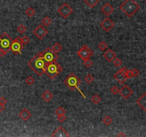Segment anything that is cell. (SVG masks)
<instances>
[{"label": "cell", "instance_id": "cell-1", "mask_svg": "<svg viewBox=\"0 0 146 137\" xmlns=\"http://www.w3.org/2000/svg\"><path fill=\"white\" fill-rule=\"evenodd\" d=\"M28 65L36 74L41 76L45 73L46 62L43 59L42 53L39 52L28 62Z\"/></svg>", "mask_w": 146, "mask_h": 137}, {"label": "cell", "instance_id": "cell-2", "mask_svg": "<svg viewBox=\"0 0 146 137\" xmlns=\"http://www.w3.org/2000/svg\"><path fill=\"white\" fill-rule=\"evenodd\" d=\"M119 8L128 17L130 18L140 9V6L134 0H125Z\"/></svg>", "mask_w": 146, "mask_h": 137}, {"label": "cell", "instance_id": "cell-3", "mask_svg": "<svg viewBox=\"0 0 146 137\" xmlns=\"http://www.w3.org/2000/svg\"><path fill=\"white\" fill-rule=\"evenodd\" d=\"M62 71L63 67L56 62L46 63L45 68V73L46 74L48 77L51 79H54Z\"/></svg>", "mask_w": 146, "mask_h": 137}, {"label": "cell", "instance_id": "cell-4", "mask_svg": "<svg viewBox=\"0 0 146 137\" xmlns=\"http://www.w3.org/2000/svg\"><path fill=\"white\" fill-rule=\"evenodd\" d=\"M64 84L71 90H75L79 89V86L81 84V81L74 73H71L65 79Z\"/></svg>", "mask_w": 146, "mask_h": 137}, {"label": "cell", "instance_id": "cell-5", "mask_svg": "<svg viewBox=\"0 0 146 137\" xmlns=\"http://www.w3.org/2000/svg\"><path fill=\"white\" fill-rule=\"evenodd\" d=\"M42 56L46 63L56 62L59 59V56L52 50V47H48L45 50L41 52Z\"/></svg>", "mask_w": 146, "mask_h": 137}, {"label": "cell", "instance_id": "cell-6", "mask_svg": "<svg viewBox=\"0 0 146 137\" xmlns=\"http://www.w3.org/2000/svg\"><path fill=\"white\" fill-rule=\"evenodd\" d=\"M12 41V38L7 33H3L0 36V49H3L8 53L10 50Z\"/></svg>", "mask_w": 146, "mask_h": 137}, {"label": "cell", "instance_id": "cell-7", "mask_svg": "<svg viewBox=\"0 0 146 137\" xmlns=\"http://www.w3.org/2000/svg\"><path fill=\"white\" fill-rule=\"evenodd\" d=\"M24 45L21 42V37L18 36L12 41L11 47H10V50L13 52L14 54H21V50L24 49Z\"/></svg>", "mask_w": 146, "mask_h": 137}, {"label": "cell", "instance_id": "cell-8", "mask_svg": "<svg viewBox=\"0 0 146 137\" xmlns=\"http://www.w3.org/2000/svg\"><path fill=\"white\" fill-rule=\"evenodd\" d=\"M77 55L82 60H85L86 59H89L91 56L93 55V51L91 50L86 44H84L79 51H77Z\"/></svg>", "mask_w": 146, "mask_h": 137}, {"label": "cell", "instance_id": "cell-9", "mask_svg": "<svg viewBox=\"0 0 146 137\" xmlns=\"http://www.w3.org/2000/svg\"><path fill=\"white\" fill-rule=\"evenodd\" d=\"M73 12H74V9L67 3H64L62 4L57 10V12L63 17V19H67L68 17L73 13Z\"/></svg>", "mask_w": 146, "mask_h": 137}, {"label": "cell", "instance_id": "cell-10", "mask_svg": "<svg viewBox=\"0 0 146 137\" xmlns=\"http://www.w3.org/2000/svg\"><path fill=\"white\" fill-rule=\"evenodd\" d=\"M48 30L42 24H39L34 29V34L39 39H42L48 34Z\"/></svg>", "mask_w": 146, "mask_h": 137}, {"label": "cell", "instance_id": "cell-11", "mask_svg": "<svg viewBox=\"0 0 146 137\" xmlns=\"http://www.w3.org/2000/svg\"><path fill=\"white\" fill-rule=\"evenodd\" d=\"M118 93L123 98L125 99H128L133 94V91L131 89L130 86H128V85H124L121 87L120 89H119Z\"/></svg>", "mask_w": 146, "mask_h": 137}, {"label": "cell", "instance_id": "cell-12", "mask_svg": "<svg viewBox=\"0 0 146 137\" xmlns=\"http://www.w3.org/2000/svg\"><path fill=\"white\" fill-rule=\"evenodd\" d=\"M100 26L103 28L105 31L108 32V31H111V29L114 27L115 24L112 20H111L109 18L106 17V18H105V19H103V21L101 22V23L100 24Z\"/></svg>", "mask_w": 146, "mask_h": 137}, {"label": "cell", "instance_id": "cell-13", "mask_svg": "<svg viewBox=\"0 0 146 137\" xmlns=\"http://www.w3.org/2000/svg\"><path fill=\"white\" fill-rule=\"evenodd\" d=\"M52 136L53 137H68L70 135L68 134L67 131L63 129L62 126L58 127V129L54 131L52 134Z\"/></svg>", "mask_w": 146, "mask_h": 137}, {"label": "cell", "instance_id": "cell-14", "mask_svg": "<svg viewBox=\"0 0 146 137\" xmlns=\"http://www.w3.org/2000/svg\"><path fill=\"white\" fill-rule=\"evenodd\" d=\"M103 57L106 60H107L109 62H112L115 58H116V54L114 51L112 49H108L104 54H103Z\"/></svg>", "mask_w": 146, "mask_h": 137}, {"label": "cell", "instance_id": "cell-15", "mask_svg": "<svg viewBox=\"0 0 146 137\" xmlns=\"http://www.w3.org/2000/svg\"><path fill=\"white\" fill-rule=\"evenodd\" d=\"M101 12H103V14H105L108 16L111 15L113 13V12L114 11V8L109 3H106L101 7Z\"/></svg>", "mask_w": 146, "mask_h": 137}, {"label": "cell", "instance_id": "cell-16", "mask_svg": "<svg viewBox=\"0 0 146 137\" xmlns=\"http://www.w3.org/2000/svg\"><path fill=\"white\" fill-rule=\"evenodd\" d=\"M137 104L146 112V92L142 94V96L137 100Z\"/></svg>", "mask_w": 146, "mask_h": 137}, {"label": "cell", "instance_id": "cell-17", "mask_svg": "<svg viewBox=\"0 0 146 137\" xmlns=\"http://www.w3.org/2000/svg\"><path fill=\"white\" fill-rule=\"evenodd\" d=\"M113 77H114L115 79L119 84H124V83L126 82L127 80V78L126 77V76L123 75V74H121L120 71L116 72L114 74V76H113Z\"/></svg>", "mask_w": 146, "mask_h": 137}, {"label": "cell", "instance_id": "cell-18", "mask_svg": "<svg viewBox=\"0 0 146 137\" xmlns=\"http://www.w3.org/2000/svg\"><path fill=\"white\" fill-rule=\"evenodd\" d=\"M19 117L23 120V121H27L28 119H29L32 116V114L28 111L27 109H24L21 110L19 114Z\"/></svg>", "mask_w": 146, "mask_h": 137}, {"label": "cell", "instance_id": "cell-19", "mask_svg": "<svg viewBox=\"0 0 146 137\" xmlns=\"http://www.w3.org/2000/svg\"><path fill=\"white\" fill-rule=\"evenodd\" d=\"M41 98L44 102H49L53 99V94L50 91L46 90L43 92L41 95Z\"/></svg>", "mask_w": 146, "mask_h": 137}, {"label": "cell", "instance_id": "cell-20", "mask_svg": "<svg viewBox=\"0 0 146 137\" xmlns=\"http://www.w3.org/2000/svg\"><path fill=\"white\" fill-rule=\"evenodd\" d=\"M84 2L90 8H94L96 4H98L100 0H83Z\"/></svg>", "mask_w": 146, "mask_h": 137}, {"label": "cell", "instance_id": "cell-21", "mask_svg": "<svg viewBox=\"0 0 146 137\" xmlns=\"http://www.w3.org/2000/svg\"><path fill=\"white\" fill-rule=\"evenodd\" d=\"M52 20L50 17H48V16H44L43 19H42V21H41V24H43V26L44 27H48L50 26V24H52Z\"/></svg>", "mask_w": 146, "mask_h": 137}, {"label": "cell", "instance_id": "cell-22", "mask_svg": "<svg viewBox=\"0 0 146 137\" xmlns=\"http://www.w3.org/2000/svg\"><path fill=\"white\" fill-rule=\"evenodd\" d=\"M103 122L105 125H110L111 123L113 122V119H112L110 116L107 115V116H106L103 119Z\"/></svg>", "mask_w": 146, "mask_h": 137}, {"label": "cell", "instance_id": "cell-23", "mask_svg": "<svg viewBox=\"0 0 146 137\" xmlns=\"http://www.w3.org/2000/svg\"><path fill=\"white\" fill-rule=\"evenodd\" d=\"M52 50L56 52V53H57V52H59V51H61V49H62V46L59 43H56L54 44V45H53V47H52Z\"/></svg>", "mask_w": 146, "mask_h": 137}, {"label": "cell", "instance_id": "cell-24", "mask_svg": "<svg viewBox=\"0 0 146 137\" xmlns=\"http://www.w3.org/2000/svg\"><path fill=\"white\" fill-rule=\"evenodd\" d=\"M91 101L92 102L95 104H99L100 102H101V98L100 97V96L95 94V95H93L91 98Z\"/></svg>", "mask_w": 146, "mask_h": 137}, {"label": "cell", "instance_id": "cell-25", "mask_svg": "<svg viewBox=\"0 0 146 137\" xmlns=\"http://www.w3.org/2000/svg\"><path fill=\"white\" fill-rule=\"evenodd\" d=\"M35 10L32 7H29L26 10V14H27L28 16H29V17H32L33 16L35 15Z\"/></svg>", "mask_w": 146, "mask_h": 137}, {"label": "cell", "instance_id": "cell-26", "mask_svg": "<svg viewBox=\"0 0 146 137\" xmlns=\"http://www.w3.org/2000/svg\"><path fill=\"white\" fill-rule=\"evenodd\" d=\"M55 114H56V115H57V116L63 115V114H66V110L64 109L63 107L60 106V107H59L56 110Z\"/></svg>", "mask_w": 146, "mask_h": 137}, {"label": "cell", "instance_id": "cell-27", "mask_svg": "<svg viewBox=\"0 0 146 137\" xmlns=\"http://www.w3.org/2000/svg\"><path fill=\"white\" fill-rule=\"evenodd\" d=\"M25 82H26V84H28V85H32V84H34L35 80H34V79L33 78L32 76H28L27 78L25 79Z\"/></svg>", "mask_w": 146, "mask_h": 137}, {"label": "cell", "instance_id": "cell-28", "mask_svg": "<svg viewBox=\"0 0 146 137\" xmlns=\"http://www.w3.org/2000/svg\"><path fill=\"white\" fill-rule=\"evenodd\" d=\"M17 31H18V32L19 34H23L24 32L27 31V27L24 25H23V24H20L19 26L17 27Z\"/></svg>", "mask_w": 146, "mask_h": 137}, {"label": "cell", "instance_id": "cell-29", "mask_svg": "<svg viewBox=\"0 0 146 137\" xmlns=\"http://www.w3.org/2000/svg\"><path fill=\"white\" fill-rule=\"evenodd\" d=\"M83 64H84V66L86 67L87 68H89V67L93 66V62H92L90 59H85V60H83Z\"/></svg>", "mask_w": 146, "mask_h": 137}, {"label": "cell", "instance_id": "cell-30", "mask_svg": "<svg viewBox=\"0 0 146 137\" xmlns=\"http://www.w3.org/2000/svg\"><path fill=\"white\" fill-rule=\"evenodd\" d=\"M99 49L101 50V51H105L106 49H107V47H108V45H107V44L106 42H101V43H99Z\"/></svg>", "mask_w": 146, "mask_h": 137}, {"label": "cell", "instance_id": "cell-31", "mask_svg": "<svg viewBox=\"0 0 146 137\" xmlns=\"http://www.w3.org/2000/svg\"><path fill=\"white\" fill-rule=\"evenodd\" d=\"M21 42L25 46V45H27L30 42V39L27 36H24L21 38Z\"/></svg>", "mask_w": 146, "mask_h": 137}, {"label": "cell", "instance_id": "cell-32", "mask_svg": "<svg viewBox=\"0 0 146 137\" xmlns=\"http://www.w3.org/2000/svg\"><path fill=\"white\" fill-rule=\"evenodd\" d=\"M85 81L87 84H91L94 81V78L91 74H87V76L85 77Z\"/></svg>", "mask_w": 146, "mask_h": 137}, {"label": "cell", "instance_id": "cell-33", "mask_svg": "<svg viewBox=\"0 0 146 137\" xmlns=\"http://www.w3.org/2000/svg\"><path fill=\"white\" fill-rule=\"evenodd\" d=\"M113 64L116 67H120L123 64V62L119 58H115L113 61Z\"/></svg>", "mask_w": 146, "mask_h": 137}, {"label": "cell", "instance_id": "cell-34", "mask_svg": "<svg viewBox=\"0 0 146 137\" xmlns=\"http://www.w3.org/2000/svg\"><path fill=\"white\" fill-rule=\"evenodd\" d=\"M111 94H113V95H116V94H118L119 92L118 88L116 86H113V87L111 89Z\"/></svg>", "mask_w": 146, "mask_h": 137}, {"label": "cell", "instance_id": "cell-35", "mask_svg": "<svg viewBox=\"0 0 146 137\" xmlns=\"http://www.w3.org/2000/svg\"><path fill=\"white\" fill-rule=\"evenodd\" d=\"M66 116L65 114H63V115H59V116H57V120L60 122V123H63L66 121Z\"/></svg>", "mask_w": 146, "mask_h": 137}, {"label": "cell", "instance_id": "cell-36", "mask_svg": "<svg viewBox=\"0 0 146 137\" xmlns=\"http://www.w3.org/2000/svg\"><path fill=\"white\" fill-rule=\"evenodd\" d=\"M131 71H132V74H133V77H137V76H138L139 74H140L139 71L137 69H133V70H131Z\"/></svg>", "mask_w": 146, "mask_h": 137}, {"label": "cell", "instance_id": "cell-37", "mask_svg": "<svg viewBox=\"0 0 146 137\" xmlns=\"http://www.w3.org/2000/svg\"><path fill=\"white\" fill-rule=\"evenodd\" d=\"M128 69H127V68H126V67H122L120 69H119L118 71H120L121 74H123V75H125L126 76V73L128 72Z\"/></svg>", "mask_w": 146, "mask_h": 137}, {"label": "cell", "instance_id": "cell-38", "mask_svg": "<svg viewBox=\"0 0 146 137\" xmlns=\"http://www.w3.org/2000/svg\"><path fill=\"white\" fill-rule=\"evenodd\" d=\"M126 77L127 79H131L133 77V74H132V71H131V70H129V69H128V72H127L126 74Z\"/></svg>", "mask_w": 146, "mask_h": 137}, {"label": "cell", "instance_id": "cell-39", "mask_svg": "<svg viewBox=\"0 0 146 137\" xmlns=\"http://www.w3.org/2000/svg\"><path fill=\"white\" fill-rule=\"evenodd\" d=\"M7 99L4 98V97H0V104H2L3 106H5V104H7Z\"/></svg>", "mask_w": 146, "mask_h": 137}, {"label": "cell", "instance_id": "cell-40", "mask_svg": "<svg viewBox=\"0 0 146 137\" xmlns=\"http://www.w3.org/2000/svg\"><path fill=\"white\" fill-rule=\"evenodd\" d=\"M7 54V51H5L4 50H3V49H0V56H1V57L4 56Z\"/></svg>", "mask_w": 146, "mask_h": 137}, {"label": "cell", "instance_id": "cell-41", "mask_svg": "<svg viewBox=\"0 0 146 137\" xmlns=\"http://www.w3.org/2000/svg\"><path fill=\"white\" fill-rule=\"evenodd\" d=\"M4 108H5L4 106H3L2 104H0V114H1V113L4 111Z\"/></svg>", "mask_w": 146, "mask_h": 137}, {"label": "cell", "instance_id": "cell-42", "mask_svg": "<svg viewBox=\"0 0 146 137\" xmlns=\"http://www.w3.org/2000/svg\"><path fill=\"white\" fill-rule=\"evenodd\" d=\"M117 136H118V137H120V136H126V134H124V133H123V132H120V133H118V134L117 135Z\"/></svg>", "mask_w": 146, "mask_h": 137}, {"label": "cell", "instance_id": "cell-43", "mask_svg": "<svg viewBox=\"0 0 146 137\" xmlns=\"http://www.w3.org/2000/svg\"><path fill=\"white\" fill-rule=\"evenodd\" d=\"M145 4H146V0H145Z\"/></svg>", "mask_w": 146, "mask_h": 137}, {"label": "cell", "instance_id": "cell-44", "mask_svg": "<svg viewBox=\"0 0 146 137\" xmlns=\"http://www.w3.org/2000/svg\"><path fill=\"white\" fill-rule=\"evenodd\" d=\"M0 29H1V28H0Z\"/></svg>", "mask_w": 146, "mask_h": 137}]
</instances>
